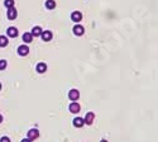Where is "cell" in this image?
I'll return each instance as SVG.
<instances>
[{
    "label": "cell",
    "mask_w": 158,
    "mask_h": 142,
    "mask_svg": "<svg viewBox=\"0 0 158 142\" xmlns=\"http://www.w3.org/2000/svg\"><path fill=\"white\" fill-rule=\"evenodd\" d=\"M71 20H72L74 23H80L82 20V13L75 10L72 14H71Z\"/></svg>",
    "instance_id": "obj_1"
},
{
    "label": "cell",
    "mask_w": 158,
    "mask_h": 142,
    "mask_svg": "<svg viewBox=\"0 0 158 142\" xmlns=\"http://www.w3.org/2000/svg\"><path fill=\"white\" fill-rule=\"evenodd\" d=\"M17 51H18L19 56H27L28 53H29V47H28L27 45H20Z\"/></svg>",
    "instance_id": "obj_2"
},
{
    "label": "cell",
    "mask_w": 158,
    "mask_h": 142,
    "mask_svg": "<svg viewBox=\"0 0 158 142\" xmlns=\"http://www.w3.org/2000/svg\"><path fill=\"white\" fill-rule=\"evenodd\" d=\"M6 34H8V37L17 38V37H18V34H19V32H18V29H17L15 27H9V28H8V31H6Z\"/></svg>",
    "instance_id": "obj_3"
},
{
    "label": "cell",
    "mask_w": 158,
    "mask_h": 142,
    "mask_svg": "<svg viewBox=\"0 0 158 142\" xmlns=\"http://www.w3.org/2000/svg\"><path fill=\"white\" fill-rule=\"evenodd\" d=\"M68 98H70V100L76 102L77 99L80 98V93H78V90H76V89L70 90V93H68Z\"/></svg>",
    "instance_id": "obj_4"
},
{
    "label": "cell",
    "mask_w": 158,
    "mask_h": 142,
    "mask_svg": "<svg viewBox=\"0 0 158 142\" xmlns=\"http://www.w3.org/2000/svg\"><path fill=\"white\" fill-rule=\"evenodd\" d=\"M41 37H42V39L44 41V42H49V41L52 39L53 34H52V32H51V31H43V32H42V34H41Z\"/></svg>",
    "instance_id": "obj_5"
},
{
    "label": "cell",
    "mask_w": 158,
    "mask_h": 142,
    "mask_svg": "<svg viewBox=\"0 0 158 142\" xmlns=\"http://www.w3.org/2000/svg\"><path fill=\"white\" fill-rule=\"evenodd\" d=\"M6 15H8V18L10 19V20H14V19H17V17H18V12H17V9L14 8H9L8 9V14H6Z\"/></svg>",
    "instance_id": "obj_6"
},
{
    "label": "cell",
    "mask_w": 158,
    "mask_h": 142,
    "mask_svg": "<svg viewBox=\"0 0 158 142\" xmlns=\"http://www.w3.org/2000/svg\"><path fill=\"white\" fill-rule=\"evenodd\" d=\"M94 119H95V114H94V113H92V112H89L87 113V114H86V117H85V123L86 124H92V122H94Z\"/></svg>",
    "instance_id": "obj_7"
},
{
    "label": "cell",
    "mask_w": 158,
    "mask_h": 142,
    "mask_svg": "<svg viewBox=\"0 0 158 142\" xmlns=\"http://www.w3.org/2000/svg\"><path fill=\"white\" fill-rule=\"evenodd\" d=\"M72 31H74V34H76V36H82L85 33V28L82 25H80V24H77V25L74 27Z\"/></svg>",
    "instance_id": "obj_8"
},
{
    "label": "cell",
    "mask_w": 158,
    "mask_h": 142,
    "mask_svg": "<svg viewBox=\"0 0 158 142\" xmlns=\"http://www.w3.org/2000/svg\"><path fill=\"white\" fill-rule=\"evenodd\" d=\"M38 136H39V132H38V130H35V128H33V130H31L29 132H28V138H29L31 141L38 138Z\"/></svg>",
    "instance_id": "obj_9"
},
{
    "label": "cell",
    "mask_w": 158,
    "mask_h": 142,
    "mask_svg": "<svg viewBox=\"0 0 158 142\" xmlns=\"http://www.w3.org/2000/svg\"><path fill=\"white\" fill-rule=\"evenodd\" d=\"M35 70H37L38 74H43V73H46L47 71V65L44 62H39L37 65V67H35Z\"/></svg>",
    "instance_id": "obj_10"
},
{
    "label": "cell",
    "mask_w": 158,
    "mask_h": 142,
    "mask_svg": "<svg viewBox=\"0 0 158 142\" xmlns=\"http://www.w3.org/2000/svg\"><path fill=\"white\" fill-rule=\"evenodd\" d=\"M42 28L39 27V25H35V27H33V29H32V36L33 37H41V34H42Z\"/></svg>",
    "instance_id": "obj_11"
},
{
    "label": "cell",
    "mask_w": 158,
    "mask_h": 142,
    "mask_svg": "<svg viewBox=\"0 0 158 142\" xmlns=\"http://www.w3.org/2000/svg\"><path fill=\"white\" fill-rule=\"evenodd\" d=\"M68 109H70L71 113H78V112H80V105H78L76 102H74V103H71V104H70Z\"/></svg>",
    "instance_id": "obj_12"
},
{
    "label": "cell",
    "mask_w": 158,
    "mask_h": 142,
    "mask_svg": "<svg viewBox=\"0 0 158 142\" xmlns=\"http://www.w3.org/2000/svg\"><path fill=\"white\" fill-rule=\"evenodd\" d=\"M85 124V120H84V118H80V117H77V118H75L74 119V126L75 127H77V128H81V127Z\"/></svg>",
    "instance_id": "obj_13"
},
{
    "label": "cell",
    "mask_w": 158,
    "mask_h": 142,
    "mask_svg": "<svg viewBox=\"0 0 158 142\" xmlns=\"http://www.w3.org/2000/svg\"><path fill=\"white\" fill-rule=\"evenodd\" d=\"M21 38H23V41L25 42V43H31V42L33 41V36H32V33H24L23 34V37H21Z\"/></svg>",
    "instance_id": "obj_14"
},
{
    "label": "cell",
    "mask_w": 158,
    "mask_h": 142,
    "mask_svg": "<svg viewBox=\"0 0 158 142\" xmlns=\"http://www.w3.org/2000/svg\"><path fill=\"white\" fill-rule=\"evenodd\" d=\"M9 43L8 37L6 36H0V47H6Z\"/></svg>",
    "instance_id": "obj_15"
},
{
    "label": "cell",
    "mask_w": 158,
    "mask_h": 142,
    "mask_svg": "<svg viewBox=\"0 0 158 142\" xmlns=\"http://www.w3.org/2000/svg\"><path fill=\"white\" fill-rule=\"evenodd\" d=\"M46 8L48 10L54 9L56 8V2H54V0H47V2H46Z\"/></svg>",
    "instance_id": "obj_16"
},
{
    "label": "cell",
    "mask_w": 158,
    "mask_h": 142,
    "mask_svg": "<svg viewBox=\"0 0 158 142\" xmlns=\"http://www.w3.org/2000/svg\"><path fill=\"white\" fill-rule=\"evenodd\" d=\"M14 4H15V3H14V0H4V5H5L8 9H9V8H13Z\"/></svg>",
    "instance_id": "obj_17"
},
{
    "label": "cell",
    "mask_w": 158,
    "mask_h": 142,
    "mask_svg": "<svg viewBox=\"0 0 158 142\" xmlns=\"http://www.w3.org/2000/svg\"><path fill=\"white\" fill-rule=\"evenodd\" d=\"M6 66H8L6 61H5V60H0V70H5Z\"/></svg>",
    "instance_id": "obj_18"
},
{
    "label": "cell",
    "mask_w": 158,
    "mask_h": 142,
    "mask_svg": "<svg viewBox=\"0 0 158 142\" xmlns=\"http://www.w3.org/2000/svg\"><path fill=\"white\" fill-rule=\"evenodd\" d=\"M0 142H10V138L9 137H2L0 138Z\"/></svg>",
    "instance_id": "obj_19"
},
{
    "label": "cell",
    "mask_w": 158,
    "mask_h": 142,
    "mask_svg": "<svg viewBox=\"0 0 158 142\" xmlns=\"http://www.w3.org/2000/svg\"><path fill=\"white\" fill-rule=\"evenodd\" d=\"M21 142H31V140H29V138H24V140L21 141Z\"/></svg>",
    "instance_id": "obj_20"
},
{
    "label": "cell",
    "mask_w": 158,
    "mask_h": 142,
    "mask_svg": "<svg viewBox=\"0 0 158 142\" xmlns=\"http://www.w3.org/2000/svg\"><path fill=\"white\" fill-rule=\"evenodd\" d=\"M2 122H3V116L0 114V123H2Z\"/></svg>",
    "instance_id": "obj_21"
},
{
    "label": "cell",
    "mask_w": 158,
    "mask_h": 142,
    "mask_svg": "<svg viewBox=\"0 0 158 142\" xmlns=\"http://www.w3.org/2000/svg\"><path fill=\"white\" fill-rule=\"evenodd\" d=\"M0 90H2V84H0Z\"/></svg>",
    "instance_id": "obj_22"
}]
</instances>
